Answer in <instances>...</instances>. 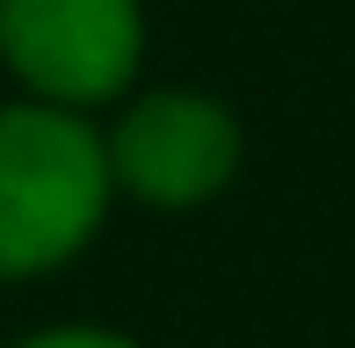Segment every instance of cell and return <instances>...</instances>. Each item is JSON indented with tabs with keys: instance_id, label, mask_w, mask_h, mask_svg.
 Segmentation results:
<instances>
[{
	"instance_id": "1",
	"label": "cell",
	"mask_w": 355,
	"mask_h": 348,
	"mask_svg": "<svg viewBox=\"0 0 355 348\" xmlns=\"http://www.w3.org/2000/svg\"><path fill=\"white\" fill-rule=\"evenodd\" d=\"M109 146L58 102L0 109V276H44L109 211Z\"/></svg>"
},
{
	"instance_id": "2",
	"label": "cell",
	"mask_w": 355,
	"mask_h": 348,
	"mask_svg": "<svg viewBox=\"0 0 355 348\" xmlns=\"http://www.w3.org/2000/svg\"><path fill=\"white\" fill-rule=\"evenodd\" d=\"M138 0H0V58L58 109L109 102L138 73Z\"/></svg>"
},
{
	"instance_id": "3",
	"label": "cell",
	"mask_w": 355,
	"mask_h": 348,
	"mask_svg": "<svg viewBox=\"0 0 355 348\" xmlns=\"http://www.w3.org/2000/svg\"><path fill=\"white\" fill-rule=\"evenodd\" d=\"M239 167V123L211 94H145L109 131V174L159 211L218 196Z\"/></svg>"
},
{
	"instance_id": "4",
	"label": "cell",
	"mask_w": 355,
	"mask_h": 348,
	"mask_svg": "<svg viewBox=\"0 0 355 348\" xmlns=\"http://www.w3.org/2000/svg\"><path fill=\"white\" fill-rule=\"evenodd\" d=\"M22 348H138V341L102 334V327H58V334H29Z\"/></svg>"
}]
</instances>
